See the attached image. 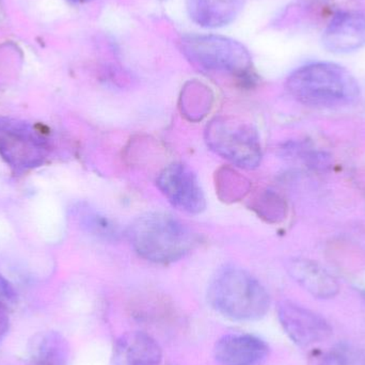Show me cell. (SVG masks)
Returning a JSON list of instances; mask_svg holds the SVG:
<instances>
[{
    "label": "cell",
    "mask_w": 365,
    "mask_h": 365,
    "mask_svg": "<svg viewBox=\"0 0 365 365\" xmlns=\"http://www.w3.org/2000/svg\"><path fill=\"white\" fill-rule=\"evenodd\" d=\"M128 236L139 257L156 264L175 263L199 244L197 233L164 212L139 217L128 229Z\"/></svg>",
    "instance_id": "cell-1"
},
{
    "label": "cell",
    "mask_w": 365,
    "mask_h": 365,
    "mask_svg": "<svg viewBox=\"0 0 365 365\" xmlns=\"http://www.w3.org/2000/svg\"><path fill=\"white\" fill-rule=\"evenodd\" d=\"M285 86L296 101L312 107L351 105L360 94L359 85L351 72L330 62H317L297 68L289 75Z\"/></svg>",
    "instance_id": "cell-2"
},
{
    "label": "cell",
    "mask_w": 365,
    "mask_h": 365,
    "mask_svg": "<svg viewBox=\"0 0 365 365\" xmlns=\"http://www.w3.org/2000/svg\"><path fill=\"white\" fill-rule=\"evenodd\" d=\"M208 300L215 310L240 322H253L265 317L270 297L265 287L242 268H222L208 289Z\"/></svg>",
    "instance_id": "cell-3"
},
{
    "label": "cell",
    "mask_w": 365,
    "mask_h": 365,
    "mask_svg": "<svg viewBox=\"0 0 365 365\" xmlns=\"http://www.w3.org/2000/svg\"><path fill=\"white\" fill-rule=\"evenodd\" d=\"M185 57L204 71L247 79L252 75L248 49L237 41L214 34H191L180 40Z\"/></svg>",
    "instance_id": "cell-4"
},
{
    "label": "cell",
    "mask_w": 365,
    "mask_h": 365,
    "mask_svg": "<svg viewBox=\"0 0 365 365\" xmlns=\"http://www.w3.org/2000/svg\"><path fill=\"white\" fill-rule=\"evenodd\" d=\"M204 136L207 147L234 166L250 170L261 164L259 134L244 120L230 115L215 118L206 126Z\"/></svg>",
    "instance_id": "cell-5"
},
{
    "label": "cell",
    "mask_w": 365,
    "mask_h": 365,
    "mask_svg": "<svg viewBox=\"0 0 365 365\" xmlns=\"http://www.w3.org/2000/svg\"><path fill=\"white\" fill-rule=\"evenodd\" d=\"M46 137L32 124L0 117V156L17 173L38 168L48 158Z\"/></svg>",
    "instance_id": "cell-6"
},
{
    "label": "cell",
    "mask_w": 365,
    "mask_h": 365,
    "mask_svg": "<svg viewBox=\"0 0 365 365\" xmlns=\"http://www.w3.org/2000/svg\"><path fill=\"white\" fill-rule=\"evenodd\" d=\"M158 189L169 203L189 215H199L205 210L206 200L197 175L182 163H173L158 175Z\"/></svg>",
    "instance_id": "cell-7"
},
{
    "label": "cell",
    "mask_w": 365,
    "mask_h": 365,
    "mask_svg": "<svg viewBox=\"0 0 365 365\" xmlns=\"http://www.w3.org/2000/svg\"><path fill=\"white\" fill-rule=\"evenodd\" d=\"M278 317L289 338L299 346H311L331 336V326L323 317L295 302H280Z\"/></svg>",
    "instance_id": "cell-8"
},
{
    "label": "cell",
    "mask_w": 365,
    "mask_h": 365,
    "mask_svg": "<svg viewBox=\"0 0 365 365\" xmlns=\"http://www.w3.org/2000/svg\"><path fill=\"white\" fill-rule=\"evenodd\" d=\"M324 46L334 53H349L365 46V16L346 12L336 15L326 28Z\"/></svg>",
    "instance_id": "cell-9"
},
{
    "label": "cell",
    "mask_w": 365,
    "mask_h": 365,
    "mask_svg": "<svg viewBox=\"0 0 365 365\" xmlns=\"http://www.w3.org/2000/svg\"><path fill=\"white\" fill-rule=\"evenodd\" d=\"M267 344L249 334L225 336L215 346V358L221 365H261L268 355Z\"/></svg>",
    "instance_id": "cell-10"
},
{
    "label": "cell",
    "mask_w": 365,
    "mask_h": 365,
    "mask_svg": "<svg viewBox=\"0 0 365 365\" xmlns=\"http://www.w3.org/2000/svg\"><path fill=\"white\" fill-rule=\"evenodd\" d=\"M287 272L300 287L319 299H330L340 292L338 280L312 259H291Z\"/></svg>",
    "instance_id": "cell-11"
},
{
    "label": "cell",
    "mask_w": 365,
    "mask_h": 365,
    "mask_svg": "<svg viewBox=\"0 0 365 365\" xmlns=\"http://www.w3.org/2000/svg\"><path fill=\"white\" fill-rule=\"evenodd\" d=\"M162 359L160 345L145 332H128L115 344V365H160Z\"/></svg>",
    "instance_id": "cell-12"
},
{
    "label": "cell",
    "mask_w": 365,
    "mask_h": 365,
    "mask_svg": "<svg viewBox=\"0 0 365 365\" xmlns=\"http://www.w3.org/2000/svg\"><path fill=\"white\" fill-rule=\"evenodd\" d=\"M187 12L201 27L220 28L232 23L242 9V0H187Z\"/></svg>",
    "instance_id": "cell-13"
},
{
    "label": "cell",
    "mask_w": 365,
    "mask_h": 365,
    "mask_svg": "<svg viewBox=\"0 0 365 365\" xmlns=\"http://www.w3.org/2000/svg\"><path fill=\"white\" fill-rule=\"evenodd\" d=\"M216 178V187L223 201H237L250 191V182L233 169H221Z\"/></svg>",
    "instance_id": "cell-14"
},
{
    "label": "cell",
    "mask_w": 365,
    "mask_h": 365,
    "mask_svg": "<svg viewBox=\"0 0 365 365\" xmlns=\"http://www.w3.org/2000/svg\"><path fill=\"white\" fill-rule=\"evenodd\" d=\"M252 208L261 218H265L269 222H278L284 218L287 206L277 193L265 190L255 195Z\"/></svg>",
    "instance_id": "cell-15"
},
{
    "label": "cell",
    "mask_w": 365,
    "mask_h": 365,
    "mask_svg": "<svg viewBox=\"0 0 365 365\" xmlns=\"http://www.w3.org/2000/svg\"><path fill=\"white\" fill-rule=\"evenodd\" d=\"M191 89L182 98V113L192 121H197L205 117L210 111V96L202 88L197 87V90H193L192 87Z\"/></svg>",
    "instance_id": "cell-16"
},
{
    "label": "cell",
    "mask_w": 365,
    "mask_h": 365,
    "mask_svg": "<svg viewBox=\"0 0 365 365\" xmlns=\"http://www.w3.org/2000/svg\"><path fill=\"white\" fill-rule=\"evenodd\" d=\"M41 365H64L66 360V346L58 336H49L40 347Z\"/></svg>",
    "instance_id": "cell-17"
},
{
    "label": "cell",
    "mask_w": 365,
    "mask_h": 365,
    "mask_svg": "<svg viewBox=\"0 0 365 365\" xmlns=\"http://www.w3.org/2000/svg\"><path fill=\"white\" fill-rule=\"evenodd\" d=\"M85 227L94 235L100 236L107 240H115L119 236L118 227L106 217L96 212H86L83 217Z\"/></svg>",
    "instance_id": "cell-18"
},
{
    "label": "cell",
    "mask_w": 365,
    "mask_h": 365,
    "mask_svg": "<svg viewBox=\"0 0 365 365\" xmlns=\"http://www.w3.org/2000/svg\"><path fill=\"white\" fill-rule=\"evenodd\" d=\"M15 299V292L10 283L0 274V304Z\"/></svg>",
    "instance_id": "cell-19"
},
{
    "label": "cell",
    "mask_w": 365,
    "mask_h": 365,
    "mask_svg": "<svg viewBox=\"0 0 365 365\" xmlns=\"http://www.w3.org/2000/svg\"><path fill=\"white\" fill-rule=\"evenodd\" d=\"M322 365H346L344 356L340 354H332L328 356L322 362Z\"/></svg>",
    "instance_id": "cell-20"
},
{
    "label": "cell",
    "mask_w": 365,
    "mask_h": 365,
    "mask_svg": "<svg viewBox=\"0 0 365 365\" xmlns=\"http://www.w3.org/2000/svg\"><path fill=\"white\" fill-rule=\"evenodd\" d=\"M6 327H8V317H6L4 311L0 308V336H1L2 334H4Z\"/></svg>",
    "instance_id": "cell-21"
},
{
    "label": "cell",
    "mask_w": 365,
    "mask_h": 365,
    "mask_svg": "<svg viewBox=\"0 0 365 365\" xmlns=\"http://www.w3.org/2000/svg\"><path fill=\"white\" fill-rule=\"evenodd\" d=\"M68 1L73 2V4H85V2L90 1V0H68Z\"/></svg>",
    "instance_id": "cell-22"
},
{
    "label": "cell",
    "mask_w": 365,
    "mask_h": 365,
    "mask_svg": "<svg viewBox=\"0 0 365 365\" xmlns=\"http://www.w3.org/2000/svg\"><path fill=\"white\" fill-rule=\"evenodd\" d=\"M364 365H365V361H364Z\"/></svg>",
    "instance_id": "cell-23"
}]
</instances>
